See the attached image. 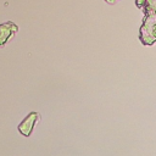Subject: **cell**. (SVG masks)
<instances>
[{"mask_svg": "<svg viewBox=\"0 0 156 156\" xmlns=\"http://www.w3.org/2000/svg\"><path fill=\"white\" fill-rule=\"evenodd\" d=\"M10 27H12V23H6L0 26V45H2L9 38H10Z\"/></svg>", "mask_w": 156, "mask_h": 156, "instance_id": "1", "label": "cell"}]
</instances>
